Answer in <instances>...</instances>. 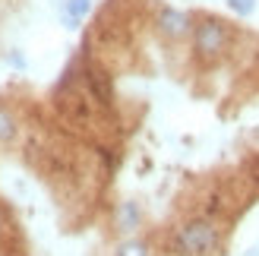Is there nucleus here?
Returning a JSON list of instances; mask_svg holds the SVG:
<instances>
[{
    "instance_id": "1",
    "label": "nucleus",
    "mask_w": 259,
    "mask_h": 256,
    "mask_svg": "<svg viewBox=\"0 0 259 256\" xmlns=\"http://www.w3.org/2000/svg\"><path fill=\"white\" fill-rule=\"evenodd\" d=\"M215 244H218V231L205 219L190 222L177 231V250L187 253V256H205L209 250H215Z\"/></svg>"
},
{
    "instance_id": "2",
    "label": "nucleus",
    "mask_w": 259,
    "mask_h": 256,
    "mask_svg": "<svg viewBox=\"0 0 259 256\" xmlns=\"http://www.w3.org/2000/svg\"><path fill=\"white\" fill-rule=\"evenodd\" d=\"M196 54L199 57H218L225 51V45H228V29H225V22H215V19H205V22H199L196 25Z\"/></svg>"
},
{
    "instance_id": "3",
    "label": "nucleus",
    "mask_w": 259,
    "mask_h": 256,
    "mask_svg": "<svg viewBox=\"0 0 259 256\" xmlns=\"http://www.w3.org/2000/svg\"><path fill=\"white\" fill-rule=\"evenodd\" d=\"M158 29L167 38H180V35H187V29H190V16H187V13H180V10L164 7L158 13Z\"/></svg>"
},
{
    "instance_id": "4",
    "label": "nucleus",
    "mask_w": 259,
    "mask_h": 256,
    "mask_svg": "<svg viewBox=\"0 0 259 256\" xmlns=\"http://www.w3.org/2000/svg\"><path fill=\"white\" fill-rule=\"evenodd\" d=\"M85 86H89V92H92L101 105H111V76H108V73L89 67V70H85Z\"/></svg>"
},
{
    "instance_id": "5",
    "label": "nucleus",
    "mask_w": 259,
    "mask_h": 256,
    "mask_svg": "<svg viewBox=\"0 0 259 256\" xmlns=\"http://www.w3.org/2000/svg\"><path fill=\"white\" fill-rule=\"evenodd\" d=\"M16 136V120H13V114L0 108V143H10V139Z\"/></svg>"
},
{
    "instance_id": "6",
    "label": "nucleus",
    "mask_w": 259,
    "mask_h": 256,
    "mask_svg": "<svg viewBox=\"0 0 259 256\" xmlns=\"http://www.w3.org/2000/svg\"><path fill=\"white\" fill-rule=\"evenodd\" d=\"M89 10H92V4H89V0H70V4H67L70 19H79V16H85Z\"/></svg>"
},
{
    "instance_id": "7",
    "label": "nucleus",
    "mask_w": 259,
    "mask_h": 256,
    "mask_svg": "<svg viewBox=\"0 0 259 256\" xmlns=\"http://www.w3.org/2000/svg\"><path fill=\"white\" fill-rule=\"evenodd\" d=\"M120 219H123V228H126V231H130V228L136 225V219H139V212H136V206H133V202H126V206L120 209Z\"/></svg>"
},
{
    "instance_id": "8",
    "label": "nucleus",
    "mask_w": 259,
    "mask_h": 256,
    "mask_svg": "<svg viewBox=\"0 0 259 256\" xmlns=\"http://www.w3.org/2000/svg\"><path fill=\"white\" fill-rule=\"evenodd\" d=\"M117 256H146V244H136V240L133 244H123Z\"/></svg>"
},
{
    "instance_id": "9",
    "label": "nucleus",
    "mask_w": 259,
    "mask_h": 256,
    "mask_svg": "<svg viewBox=\"0 0 259 256\" xmlns=\"http://www.w3.org/2000/svg\"><path fill=\"white\" fill-rule=\"evenodd\" d=\"M231 7H234L240 16H250V13H253V0H231Z\"/></svg>"
},
{
    "instance_id": "10",
    "label": "nucleus",
    "mask_w": 259,
    "mask_h": 256,
    "mask_svg": "<svg viewBox=\"0 0 259 256\" xmlns=\"http://www.w3.org/2000/svg\"><path fill=\"white\" fill-rule=\"evenodd\" d=\"M250 171H253V177L259 181V158H256V161H250Z\"/></svg>"
}]
</instances>
